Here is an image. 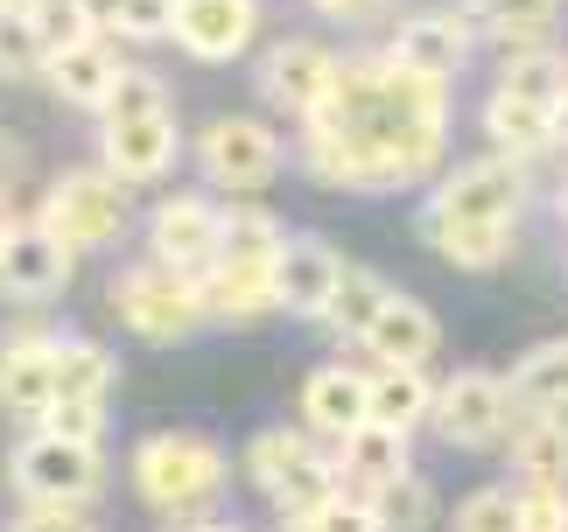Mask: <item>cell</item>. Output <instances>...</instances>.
I'll return each mask as SVG.
<instances>
[{"label":"cell","instance_id":"obj_1","mask_svg":"<svg viewBox=\"0 0 568 532\" xmlns=\"http://www.w3.org/2000/svg\"><path fill=\"white\" fill-rule=\"evenodd\" d=\"M302 168L331 190H407L443 162L449 99L443 78L407 71L400 57L337 63L331 99L302 120Z\"/></svg>","mask_w":568,"mask_h":532},{"label":"cell","instance_id":"obj_2","mask_svg":"<svg viewBox=\"0 0 568 532\" xmlns=\"http://www.w3.org/2000/svg\"><path fill=\"white\" fill-rule=\"evenodd\" d=\"M225 483H232V470L211 434H148L134 449V491L162 519H204L225 498Z\"/></svg>","mask_w":568,"mask_h":532},{"label":"cell","instance_id":"obj_3","mask_svg":"<svg viewBox=\"0 0 568 532\" xmlns=\"http://www.w3.org/2000/svg\"><path fill=\"white\" fill-rule=\"evenodd\" d=\"M113 308H120V323L134 329V337H148V344H176V337H190V329L211 316L204 280L176 274V266H162V259L120 274L113 280Z\"/></svg>","mask_w":568,"mask_h":532},{"label":"cell","instance_id":"obj_4","mask_svg":"<svg viewBox=\"0 0 568 532\" xmlns=\"http://www.w3.org/2000/svg\"><path fill=\"white\" fill-rule=\"evenodd\" d=\"M36 225L57 232L71 253L113 246V238L126 232V190H120V175H113V168H78V175H63V183L42 196V217H36Z\"/></svg>","mask_w":568,"mask_h":532},{"label":"cell","instance_id":"obj_5","mask_svg":"<svg viewBox=\"0 0 568 532\" xmlns=\"http://www.w3.org/2000/svg\"><path fill=\"white\" fill-rule=\"evenodd\" d=\"M105 483L99 441H63V434H29L14 449V491L29 504H92Z\"/></svg>","mask_w":568,"mask_h":532},{"label":"cell","instance_id":"obj_6","mask_svg":"<svg viewBox=\"0 0 568 532\" xmlns=\"http://www.w3.org/2000/svg\"><path fill=\"white\" fill-rule=\"evenodd\" d=\"M435 428L449 449H498L513 428V386L491 371H456L449 386H435Z\"/></svg>","mask_w":568,"mask_h":532},{"label":"cell","instance_id":"obj_7","mask_svg":"<svg viewBox=\"0 0 568 532\" xmlns=\"http://www.w3.org/2000/svg\"><path fill=\"white\" fill-rule=\"evenodd\" d=\"M148 246H155L162 266L204 280L217 266V253H225V211H211L204 196H169L155 211V225H148Z\"/></svg>","mask_w":568,"mask_h":532},{"label":"cell","instance_id":"obj_8","mask_svg":"<svg viewBox=\"0 0 568 532\" xmlns=\"http://www.w3.org/2000/svg\"><path fill=\"white\" fill-rule=\"evenodd\" d=\"M519 204H527V175L519 162H470L456 168L443 190H435V217H464V225H513Z\"/></svg>","mask_w":568,"mask_h":532},{"label":"cell","instance_id":"obj_9","mask_svg":"<svg viewBox=\"0 0 568 532\" xmlns=\"http://www.w3.org/2000/svg\"><path fill=\"white\" fill-rule=\"evenodd\" d=\"M196 162L217 190H260L281 168V133L260 120H211V133L196 141Z\"/></svg>","mask_w":568,"mask_h":532},{"label":"cell","instance_id":"obj_10","mask_svg":"<svg viewBox=\"0 0 568 532\" xmlns=\"http://www.w3.org/2000/svg\"><path fill=\"white\" fill-rule=\"evenodd\" d=\"M71 266H78V253L63 246L57 232H42V225L8 232V253H0V301H21V308L50 301V295L71 287Z\"/></svg>","mask_w":568,"mask_h":532},{"label":"cell","instance_id":"obj_11","mask_svg":"<svg viewBox=\"0 0 568 532\" xmlns=\"http://www.w3.org/2000/svg\"><path fill=\"white\" fill-rule=\"evenodd\" d=\"M337 287H344V259L323 246V238H288V246H281V259H274V301L288 308V316L323 323L331 301H337Z\"/></svg>","mask_w":568,"mask_h":532},{"label":"cell","instance_id":"obj_12","mask_svg":"<svg viewBox=\"0 0 568 532\" xmlns=\"http://www.w3.org/2000/svg\"><path fill=\"white\" fill-rule=\"evenodd\" d=\"M331 78H337V57L323 50V42H281V50H267V63H260V92H267V105H281V113L310 120L323 99H331Z\"/></svg>","mask_w":568,"mask_h":532},{"label":"cell","instance_id":"obj_13","mask_svg":"<svg viewBox=\"0 0 568 532\" xmlns=\"http://www.w3.org/2000/svg\"><path fill=\"white\" fill-rule=\"evenodd\" d=\"M260 8L253 0H176V42L204 63H232L253 42Z\"/></svg>","mask_w":568,"mask_h":532},{"label":"cell","instance_id":"obj_14","mask_svg":"<svg viewBox=\"0 0 568 532\" xmlns=\"http://www.w3.org/2000/svg\"><path fill=\"white\" fill-rule=\"evenodd\" d=\"M57 399V344L50 337H14L0 344V413L42 420Z\"/></svg>","mask_w":568,"mask_h":532},{"label":"cell","instance_id":"obj_15","mask_svg":"<svg viewBox=\"0 0 568 532\" xmlns=\"http://www.w3.org/2000/svg\"><path fill=\"white\" fill-rule=\"evenodd\" d=\"M176 162V113H141V120H105V168L120 183H155Z\"/></svg>","mask_w":568,"mask_h":532},{"label":"cell","instance_id":"obj_16","mask_svg":"<svg viewBox=\"0 0 568 532\" xmlns=\"http://www.w3.org/2000/svg\"><path fill=\"white\" fill-rule=\"evenodd\" d=\"M302 420H310L316 434H352L358 420H373V379L352 365H323L302 379Z\"/></svg>","mask_w":568,"mask_h":532},{"label":"cell","instance_id":"obj_17","mask_svg":"<svg viewBox=\"0 0 568 532\" xmlns=\"http://www.w3.org/2000/svg\"><path fill=\"white\" fill-rule=\"evenodd\" d=\"M407 470H414V462H407V428H386V420H358V428L337 441V477H344V483H358L365 498H373L379 483L407 477Z\"/></svg>","mask_w":568,"mask_h":532},{"label":"cell","instance_id":"obj_18","mask_svg":"<svg viewBox=\"0 0 568 532\" xmlns=\"http://www.w3.org/2000/svg\"><path fill=\"white\" fill-rule=\"evenodd\" d=\"M435 344H443V323L414 295H386V308L373 316V329H365V350H373L379 365H428Z\"/></svg>","mask_w":568,"mask_h":532},{"label":"cell","instance_id":"obj_19","mask_svg":"<svg viewBox=\"0 0 568 532\" xmlns=\"http://www.w3.org/2000/svg\"><path fill=\"white\" fill-rule=\"evenodd\" d=\"M42 71H50L63 105H105V99H113V84H120V57L105 50L99 35H84V42H71V50H57Z\"/></svg>","mask_w":568,"mask_h":532},{"label":"cell","instance_id":"obj_20","mask_svg":"<svg viewBox=\"0 0 568 532\" xmlns=\"http://www.w3.org/2000/svg\"><path fill=\"white\" fill-rule=\"evenodd\" d=\"M422 238L464 274H491L513 253V225H464V217H435V211H422Z\"/></svg>","mask_w":568,"mask_h":532},{"label":"cell","instance_id":"obj_21","mask_svg":"<svg viewBox=\"0 0 568 532\" xmlns=\"http://www.w3.org/2000/svg\"><path fill=\"white\" fill-rule=\"evenodd\" d=\"M464 50H470V35H464L456 14H414L400 29V42H393V57H400L407 71H422V78H456Z\"/></svg>","mask_w":568,"mask_h":532},{"label":"cell","instance_id":"obj_22","mask_svg":"<svg viewBox=\"0 0 568 532\" xmlns=\"http://www.w3.org/2000/svg\"><path fill=\"white\" fill-rule=\"evenodd\" d=\"M204 301L211 316H232V323H260L274 316V266H239V259H217L204 274Z\"/></svg>","mask_w":568,"mask_h":532},{"label":"cell","instance_id":"obj_23","mask_svg":"<svg viewBox=\"0 0 568 532\" xmlns=\"http://www.w3.org/2000/svg\"><path fill=\"white\" fill-rule=\"evenodd\" d=\"M485 133L498 147H513V154H540L548 141H561V133H555V105L548 99H519V92H506V84H498L491 105H485Z\"/></svg>","mask_w":568,"mask_h":532},{"label":"cell","instance_id":"obj_24","mask_svg":"<svg viewBox=\"0 0 568 532\" xmlns=\"http://www.w3.org/2000/svg\"><path fill=\"white\" fill-rule=\"evenodd\" d=\"M513 407L527 413H568V344H534L513 365Z\"/></svg>","mask_w":568,"mask_h":532},{"label":"cell","instance_id":"obj_25","mask_svg":"<svg viewBox=\"0 0 568 532\" xmlns=\"http://www.w3.org/2000/svg\"><path fill=\"white\" fill-rule=\"evenodd\" d=\"M435 413V386H428V365H379L373 371V420L386 428H414V420Z\"/></svg>","mask_w":568,"mask_h":532},{"label":"cell","instance_id":"obj_26","mask_svg":"<svg viewBox=\"0 0 568 532\" xmlns=\"http://www.w3.org/2000/svg\"><path fill=\"white\" fill-rule=\"evenodd\" d=\"M513 462L527 470V483L568 491V413H527V428L513 434Z\"/></svg>","mask_w":568,"mask_h":532},{"label":"cell","instance_id":"obj_27","mask_svg":"<svg viewBox=\"0 0 568 532\" xmlns=\"http://www.w3.org/2000/svg\"><path fill=\"white\" fill-rule=\"evenodd\" d=\"M113 379H120V365L105 358V350H99L92 337L57 344V399H99V407H105Z\"/></svg>","mask_w":568,"mask_h":532},{"label":"cell","instance_id":"obj_28","mask_svg":"<svg viewBox=\"0 0 568 532\" xmlns=\"http://www.w3.org/2000/svg\"><path fill=\"white\" fill-rule=\"evenodd\" d=\"M281 246H288V232H281V217L253 211V204H232L225 211V253L217 259H239V266H274Z\"/></svg>","mask_w":568,"mask_h":532},{"label":"cell","instance_id":"obj_29","mask_svg":"<svg viewBox=\"0 0 568 532\" xmlns=\"http://www.w3.org/2000/svg\"><path fill=\"white\" fill-rule=\"evenodd\" d=\"M386 295H393V287H386L379 274L344 266V287H337V301H331V316H323V323H331L337 337H358V344H365V329H373V316L386 308Z\"/></svg>","mask_w":568,"mask_h":532},{"label":"cell","instance_id":"obj_30","mask_svg":"<svg viewBox=\"0 0 568 532\" xmlns=\"http://www.w3.org/2000/svg\"><path fill=\"white\" fill-rule=\"evenodd\" d=\"M302 462H316V449L302 434H288V428H267V434H253L246 441V477L260 483V491H281Z\"/></svg>","mask_w":568,"mask_h":532},{"label":"cell","instance_id":"obj_31","mask_svg":"<svg viewBox=\"0 0 568 532\" xmlns=\"http://www.w3.org/2000/svg\"><path fill=\"white\" fill-rule=\"evenodd\" d=\"M373 512H379L386 532H428L435 525V491L407 470V477H393V483H379V491H373Z\"/></svg>","mask_w":568,"mask_h":532},{"label":"cell","instance_id":"obj_32","mask_svg":"<svg viewBox=\"0 0 568 532\" xmlns=\"http://www.w3.org/2000/svg\"><path fill=\"white\" fill-rule=\"evenodd\" d=\"M477 21H491L506 42H519V50H534L540 35H548V21L561 14V0H470Z\"/></svg>","mask_w":568,"mask_h":532},{"label":"cell","instance_id":"obj_33","mask_svg":"<svg viewBox=\"0 0 568 532\" xmlns=\"http://www.w3.org/2000/svg\"><path fill=\"white\" fill-rule=\"evenodd\" d=\"M29 21H36V35H42V50H50V57L92 35V21H84L78 0H29ZM50 57H42V63H50Z\"/></svg>","mask_w":568,"mask_h":532},{"label":"cell","instance_id":"obj_34","mask_svg":"<svg viewBox=\"0 0 568 532\" xmlns=\"http://www.w3.org/2000/svg\"><path fill=\"white\" fill-rule=\"evenodd\" d=\"M456 532H519V498L513 491H470L456 504Z\"/></svg>","mask_w":568,"mask_h":532},{"label":"cell","instance_id":"obj_35","mask_svg":"<svg viewBox=\"0 0 568 532\" xmlns=\"http://www.w3.org/2000/svg\"><path fill=\"white\" fill-rule=\"evenodd\" d=\"M141 113H169V92L155 71H120L113 99H105V120H141Z\"/></svg>","mask_w":568,"mask_h":532},{"label":"cell","instance_id":"obj_36","mask_svg":"<svg viewBox=\"0 0 568 532\" xmlns=\"http://www.w3.org/2000/svg\"><path fill=\"white\" fill-rule=\"evenodd\" d=\"M42 57H50V50H42L29 8H0V71H36Z\"/></svg>","mask_w":568,"mask_h":532},{"label":"cell","instance_id":"obj_37","mask_svg":"<svg viewBox=\"0 0 568 532\" xmlns=\"http://www.w3.org/2000/svg\"><path fill=\"white\" fill-rule=\"evenodd\" d=\"M302 525H310V532H386L379 525V512H373V498H323L316 504V512H302Z\"/></svg>","mask_w":568,"mask_h":532},{"label":"cell","instance_id":"obj_38","mask_svg":"<svg viewBox=\"0 0 568 532\" xmlns=\"http://www.w3.org/2000/svg\"><path fill=\"white\" fill-rule=\"evenodd\" d=\"M561 84H568V78H561V63H555V57H540V50H527V57H513V63H506V92H519V99H548V105H555V99H561Z\"/></svg>","mask_w":568,"mask_h":532},{"label":"cell","instance_id":"obj_39","mask_svg":"<svg viewBox=\"0 0 568 532\" xmlns=\"http://www.w3.org/2000/svg\"><path fill=\"white\" fill-rule=\"evenodd\" d=\"M519 532H568V491L561 483H527V491H519Z\"/></svg>","mask_w":568,"mask_h":532},{"label":"cell","instance_id":"obj_40","mask_svg":"<svg viewBox=\"0 0 568 532\" xmlns=\"http://www.w3.org/2000/svg\"><path fill=\"white\" fill-rule=\"evenodd\" d=\"M42 428L63 434V441H99L105 434V407H99V399H50Z\"/></svg>","mask_w":568,"mask_h":532},{"label":"cell","instance_id":"obj_41","mask_svg":"<svg viewBox=\"0 0 568 532\" xmlns=\"http://www.w3.org/2000/svg\"><path fill=\"white\" fill-rule=\"evenodd\" d=\"M113 29H120V35H134V42H155V35H176V0H120V14H113Z\"/></svg>","mask_w":568,"mask_h":532},{"label":"cell","instance_id":"obj_42","mask_svg":"<svg viewBox=\"0 0 568 532\" xmlns=\"http://www.w3.org/2000/svg\"><path fill=\"white\" fill-rule=\"evenodd\" d=\"M14 532H99L78 504H36L29 519H14Z\"/></svg>","mask_w":568,"mask_h":532},{"label":"cell","instance_id":"obj_43","mask_svg":"<svg viewBox=\"0 0 568 532\" xmlns=\"http://www.w3.org/2000/svg\"><path fill=\"white\" fill-rule=\"evenodd\" d=\"M323 14H337V21H365V14H379V8H393V0H316Z\"/></svg>","mask_w":568,"mask_h":532},{"label":"cell","instance_id":"obj_44","mask_svg":"<svg viewBox=\"0 0 568 532\" xmlns=\"http://www.w3.org/2000/svg\"><path fill=\"white\" fill-rule=\"evenodd\" d=\"M78 8H84V21H92V35H99V29H113L120 0H78Z\"/></svg>","mask_w":568,"mask_h":532},{"label":"cell","instance_id":"obj_45","mask_svg":"<svg viewBox=\"0 0 568 532\" xmlns=\"http://www.w3.org/2000/svg\"><path fill=\"white\" fill-rule=\"evenodd\" d=\"M555 133L568 141V84H561V99H555Z\"/></svg>","mask_w":568,"mask_h":532},{"label":"cell","instance_id":"obj_46","mask_svg":"<svg viewBox=\"0 0 568 532\" xmlns=\"http://www.w3.org/2000/svg\"><path fill=\"white\" fill-rule=\"evenodd\" d=\"M8 232H14V225H8V211H0V253H8Z\"/></svg>","mask_w":568,"mask_h":532},{"label":"cell","instance_id":"obj_47","mask_svg":"<svg viewBox=\"0 0 568 532\" xmlns=\"http://www.w3.org/2000/svg\"><path fill=\"white\" fill-rule=\"evenodd\" d=\"M183 532H232V525H183Z\"/></svg>","mask_w":568,"mask_h":532},{"label":"cell","instance_id":"obj_48","mask_svg":"<svg viewBox=\"0 0 568 532\" xmlns=\"http://www.w3.org/2000/svg\"><path fill=\"white\" fill-rule=\"evenodd\" d=\"M281 532H310V525H302V519H288V525H281Z\"/></svg>","mask_w":568,"mask_h":532},{"label":"cell","instance_id":"obj_49","mask_svg":"<svg viewBox=\"0 0 568 532\" xmlns=\"http://www.w3.org/2000/svg\"><path fill=\"white\" fill-rule=\"evenodd\" d=\"M0 8H29V0H0Z\"/></svg>","mask_w":568,"mask_h":532},{"label":"cell","instance_id":"obj_50","mask_svg":"<svg viewBox=\"0 0 568 532\" xmlns=\"http://www.w3.org/2000/svg\"><path fill=\"white\" fill-rule=\"evenodd\" d=\"M561 217H568V190H561Z\"/></svg>","mask_w":568,"mask_h":532}]
</instances>
